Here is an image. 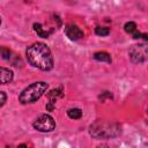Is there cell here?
<instances>
[{"mask_svg":"<svg viewBox=\"0 0 148 148\" xmlns=\"http://www.w3.org/2000/svg\"><path fill=\"white\" fill-rule=\"evenodd\" d=\"M25 56L30 65L34 67L40 69V71H51L53 68L54 61L52 53L50 49L46 46V44L42 42H36L27 47Z\"/></svg>","mask_w":148,"mask_h":148,"instance_id":"6da1fadb","label":"cell"},{"mask_svg":"<svg viewBox=\"0 0 148 148\" xmlns=\"http://www.w3.org/2000/svg\"><path fill=\"white\" fill-rule=\"evenodd\" d=\"M89 133L95 139H112L121 133V127L117 123L96 120L89 126Z\"/></svg>","mask_w":148,"mask_h":148,"instance_id":"7a4b0ae2","label":"cell"},{"mask_svg":"<svg viewBox=\"0 0 148 148\" xmlns=\"http://www.w3.org/2000/svg\"><path fill=\"white\" fill-rule=\"evenodd\" d=\"M49 84L44 81H37L25 87L18 95V101L22 104H31L37 102L47 90Z\"/></svg>","mask_w":148,"mask_h":148,"instance_id":"3957f363","label":"cell"},{"mask_svg":"<svg viewBox=\"0 0 148 148\" xmlns=\"http://www.w3.org/2000/svg\"><path fill=\"white\" fill-rule=\"evenodd\" d=\"M34 128L37 130L38 132H43V133H47V132H52L56 128V121L54 119L50 116V114H40L32 124Z\"/></svg>","mask_w":148,"mask_h":148,"instance_id":"277c9868","label":"cell"},{"mask_svg":"<svg viewBox=\"0 0 148 148\" xmlns=\"http://www.w3.org/2000/svg\"><path fill=\"white\" fill-rule=\"evenodd\" d=\"M130 58L134 64H142L147 59V46L146 44L133 45L130 50Z\"/></svg>","mask_w":148,"mask_h":148,"instance_id":"5b68a950","label":"cell"},{"mask_svg":"<svg viewBox=\"0 0 148 148\" xmlns=\"http://www.w3.org/2000/svg\"><path fill=\"white\" fill-rule=\"evenodd\" d=\"M65 34L71 40H79L84 36L83 31L76 24H73V23H69L65 27Z\"/></svg>","mask_w":148,"mask_h":148,"instance_id":"8992f818","label":"cell"},{"mask_svg":"<svg viewBox=\"0 0 148 148\" xmlns=\"http://www.w3.org/2000/svg\"><path fill=\"white\" fill-rule=\"evenodd\" d=\"M14 73L12 69L6 67H0V84H7L13 81Z\"/></svg>","mask_w":148,"mask_h":148,"instance_id":"52a82bcc","label":"cell"},{"mask_svg":"<svg viewBox=\"0 0 148 148\" xmlns=\"http://www.w3.org/2000/svg\"><path fill=\"white\" fill-rule=\"evenodd\" d=\"M124 29H125L126 32L131 34V35L133 36V38H135V39H139V38L143 37V34H141V32L138 31V29H136V23L133 22V21H130V22L125 23Z\"/></svg>","mask_w":148,"mask_h":148,"instance_id":"ba28073f","label":"cell"},{"mask_svg":"<svg viewBox=\"0 0 148 148\" xmlns=\"http://www.w3.org/2000/svg\"><path fill=\"white\" fill-rule=\"evenodd\" d=\"M34 30H35V32H36L39 37H42V38H47V37L51 35V32H52V30L45 29L40 23H34Z\"/></svg>","mask_w":148,"mask_h":148,"instance_id":"9c48e42d","label":"cell"},{"mask_svg":"<svg viewBox=\"0 0 148 148\" xmlns=\"http://www.w3.org/2000/svg\"><path fill=\"white\" fill-rule=\"evenodd\" d=\"M62 95H64V92H62V87H59V88H57V89H52V90L47 94L49 103L54 104L59 97H62Z\"/></svg>","mask_w":148,"mask_h":148,"instance_id":"30bf717a","label":"cell"},{"mask_svg":"<svg viewBox=\"0 0 148 148\" xmlns=\"http://www.w3.org/2000/svg\"><path fill=\"white\" fill-rule=\"evenodd\" d=\"M94 59L97 60V61H102V62H108V64H111L112 59H111V56L108 53V52H104V51H99V52H96L94 54Z\"/></svg>","mask_w":148,"mask_h":148,"instance_id":"8fae6325","label":"cell"},{"mask_svg":"<svg viewBox=\"0 0 148 148\" xmlns=\"http://www.w3.org/2000/svg\"><path fill=\"white\" fill-rule=\"evenodd\" d=\"M67 116L71 118V119H80L82 117V110L79 109V108H71L67 110Z\"/></svg>","mask_w":148,"mask_h":148,"instance_id":"7c38bea8","label":"cell"},{"mask_svg":"<svg viewBox=\"0 0 148 148\" xmlns=\"http://www.w3.org/2000/svg\"><path fill=\"white\" fill-rule=\"evenodd\" d=\"M0 57L3 60H9L12 58V51L6 46H1L0 47Z\"/></svg>","mask_w":148,"mask_h":148,"instance_id":"4fadbf2b","label":"cell"},{"mask_svg":"<svg viewBox=\"0 0 148 148\" xmlns=\"http://www.w3.org/2000/svg\"><path fill=\"white\" fill-rule=\"evenodd\" d=\"M95 34L97 36H102V37H105V36H109L110 35V29L106 28V27H97L95 29Z\"/></svg>","mask_w":148,"mask_h":148,"instance_id":"5bb4252c","label":"cell"},{"mask_svg":"<svg viewBox=\"0 0 148 148\" xmlns=\"http://www.w3.org/2000/svg\"><path fill=\"white\" fill-rule=\"evenodd\" d=\"M113 96H112V94L110 92V91H104V92H102L99 96H98V98L102 101V102H104L105 101V98H112Z\"/></svg>","mask_w":148,"mask_h":148,"instance_id":"9a60e30c","label":"cell"},{"mask_svg":"<svg viewBox=\"0 0 148 148\" xmlns=\"http://www.w3.org/2000/svg\"><path fill=\"white\" fill-rule=\"evenodd\" d=\"M6 101H7V95H6V92H5V91H0V108L6 103Z\"/></svg>","mask_w":148,"mask_h":148,"instance_id":"2e32d148","label":"cell"},{"mask_svg":"<svg viewBox=\"0 0 148 148\" xmlns=\"http://www.w3.org/2000/svg\"><path fill=\"white\" fill-rule=\"evenodd\" d=\"M97 148H109V146H108L106 143H102V145L97 146Z\"/></svg>","mask_w":148,"mask_h":148,"instance_id":"e0dca14e","label":"cell"},{"mask_svg":"<svg viewBox=\"0 0 148 148\" xmlns=\"http://www.w3.org/2000/svg\"><path fill=\"white\" fill-rule=\"evenodd\" d=\"M16 148H30V147H28L25 143H22V145H20V146H17Z\"/></svg>","mask_w":148,"mask_h":148,"instance_id":"ac0fdd59","label":"cell"},{"mask_svg":"<svg viewBox=\"0 0 148 148\" xmlns=\"http://www.w3.org/2000/svg\"><path fill=\"white\" fill-rule=\"evenodd\" d=\"M0 24H1V18H0Z\"/></svg>","mask_w":148,"mask_h":148,"instance_id":"d6986e66","label":"cell"}]
</instances>
